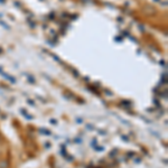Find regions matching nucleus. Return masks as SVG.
Masks as SVG:
<instances>
[{
	"mask_svg": "<svg viewBox=\"0 0 168 168\" xmlns=\"http://www.w3.org/2000/svg\"><path fill=\"white\" fill-rule=\"evenodd\" d=\"M0 141H1V136H0Z\"/></svg>",
	"mask_w": 168,
	"mask_h": 168,
	"instance_id": "nucleus-2",
	"label": "nucleus"
},
{
	"mask_svg": "<svg viewBox=\"0 0 168 168\" xmlns=\"http://www.w3.org/2000/svg\"><path fill=\"white\" fill-rule=\"evenodd\" d=\"M0 168H8V165H7V162H0Z\"/></svg>",
	"mask_w": 168,
	"mask_h": 168,
	"instance_id": "nucleus-1",
	"label": "nucleus"
}]
</instances>
